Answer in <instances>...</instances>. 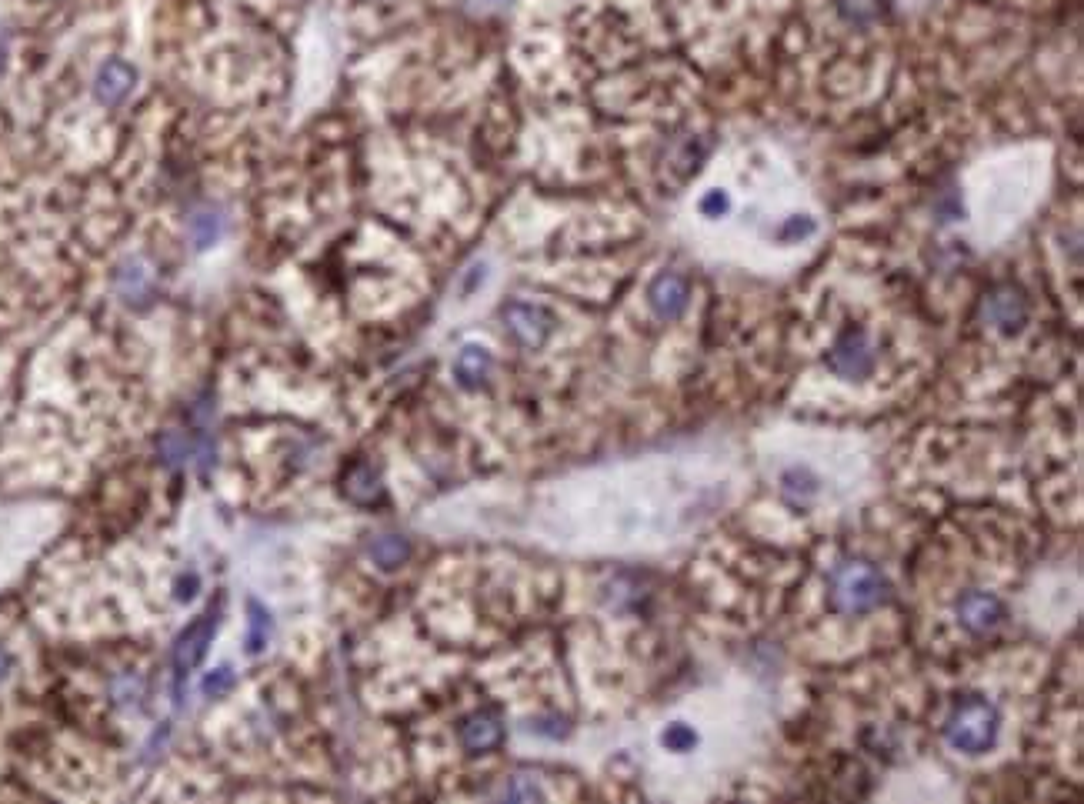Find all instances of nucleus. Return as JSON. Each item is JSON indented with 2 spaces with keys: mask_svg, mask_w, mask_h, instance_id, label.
Segmentation results:
<instances>
[{
  "mask_svg": "<svg viewBox=\"0 0 1084 804\" xmlns=\"http://www.w3.org/2000/svg\"><path fill=\"white\" fill-rule=\"evenodd\" d=\"M1001 731V714L988 698H961L944 721V738L961 754H984L994 748Z\"/></svg>",
  "mask_w": 1084,
  "mask_h": 804,
  "instance_id": "obj_1",
  "label": "nucleus"
},
{
  "mask_svg": "<svg viewBox=\"0 0 1084 804\" xmlns=\"http://www.w3.org/2000/svg\"><path fill=\"white\" fill-rule=\"evenodd\" d=\"M888 598V581L871 561H844L831 578V604L844 614L874 611Z\"/></svg>",
  "mask_w": 1084,
  "mask_h": 804,
  "instance_id": "obj_2",
  "label": "nucleus"
},
{
  "mask_svg": "<svg viewBox=\"0 0 1084 804\" xmlns=\"http://www.w3.org/2000/svg\"><path fill=\"white\" fill-rule=\"evenodd\" d=\"M501 317H504L507 334H511L521 347H531V351H534V347H544V344H548V337L554 334V314L541 304L507 301Z\"/></svg>",
  "mask_w": 1084,
  "mask_h": 804,
  "instance_id": "obj_3",
  "label": "nucleus"
},
{
  "mask_svg": "<svg viewBox=\"0 0 1084 804\" xmlns=\"http://www.w3.org/2000/svg\"><path fill=\"white\" fill-rule=\"evenodd\" d=\"M217 631V614H204V618H197L191 628H184V634L177 638L174 644V681L177 688H184L187 674H191L197 664H201V658L207 654V644H211Z\"/></svg>",
  "mask_w": 1084,
  "mask_h": 804,
  "instance_id": "obj_4",
  "label": "nucleus"
},
{
  "mask_svg": "<svg viewBox=\"0 0 1084 804\" xmlns=\"http://www.w3.org/2000/svg\"><path fill=\"white\" fill-rule=\"evenodd\" d=\"M828 367L838 377H844V381H861V377H868L874 367V351H871L864 331H848L844 337H838V344H834L828 354Z\"/></svg>",
  "mask_w": 1084,
  "mask_h": 804,
  "instance_id": "obj_5",
  "label": "nucleus"
},
{
  "mask_svg": "<svg viewBox=\"0 0 1084 804\" xmlns=\"http://www.w3.org/2000/svg\"><path fill=\"white\" fill-rule=\"evenodd\" d=\"M954 614H958L961 628L971 634H991L1004 624V604H1001V598H994L988 591L961 594L958 604H954Z\"/></svg>",
  "mask_w": 1084,
  "mask_h": 804,
  "instance_id": "obj_6",
  "label": "nucleus"
},
{
  "mask_svg": "<svg viewBox=\"0 0 1084 804\" xmlns=\"http://www.w3.org/2000/svg\"><path fill=\"white\" fill-rule=\"evenodd\" d=\"M984 317H988V324H994L998 331L1004 334H1018L1024 321H1028V301H1024V294L1018 291V287H998V291L988 294V301H984Z\"/></svg>",
  "mask_w": 1084,
  "mask_h": 804,
  "instance_id": "obj_7",
  "label": "nucleus"
},
{
  "mask_svg": "<svg viewBox=\"0 0 1084 804\" xmlns=\"http://www.w3.org/2000/svg\"><path fill=\"white\" fill-rule=\"evenodd\" d=\"M688 297H691L688 281H684L681 274H674V271L658 274L648 287V304H651V311L661 317V321H678V317L684 314V307H688Z\"/></svg>",
  "mask_w": 1084,
  "mask_h": 804,
  "instance_id": "obj_8",
  "label": "nucleus"
},
{
  "mask_svg": "<svg viewBox=\"0 0 1084 804\" xmlns=\"http://www.w3.org/2000/svg\"><path fill=\"white\" fill-rule=\"evenodd\" d=\"M137 84V71L127 61H107L94 77V97L104 107H117L131 97Z\"/></svg>",
  "mask_w": 1084,
  "mask_h": 804,
  "instance_id": "obj_9",
  "label": "nucleus"
},
{
  "mask_svg": "<svg viewBox=\"0 0 1084 804\" xmlns=\"http://www.w3.org/2000/svg\"><path fill=\"white\" fill-rule=\"evenodd\" d=\"M504 741V724L494 711H477L461 724V744L471 754H487Z\"/></svg>",
  "mask_w": 1084,
  "mask_h": 804,
  "instance_id": "obj_10",
  "label": "nucleus"
},
{
  "mask_svg": "<svg viewBox=\"0 0 1084 804\" xmlns=\"http://www.w3.org/2000/svg\"><path fill=\"white\" fill-rule=\"evenodd\" d=\"M491 367H494V357L487 347L467 344V347H461V354H457V361H454V377L461 387H481L487 381V374H491Z\"/></svg>",
  "mask_w": 1084,
  "mask_h": 804,
  "instance_id": "obj_11",
  "label": "nucleus"
},
{
  "mask_svg": "<svg viewBox=\"0 0 1084 804\" xmlns=\"http://www.w3.org/2000/svg\"><path fill=\"white\" fill-rule=\"evenodd\" d=\"M344 494L354 504H374L384 494V488H381V478H377V471L371 468V464L357 461L354 468H347V474H344Z\"/></svg>",
  "mask_w": 1084,
  "mask_h": 804,
  "instance_id": "obj_12",
  "label": "nucleus"
},
{
  "mask_svg": "<svg viewBox=\"0 0 1084 804\" xmlns=\"http://www.w3.org/2000/svg\"><path fill=\"white\" fill-rule=\"evenodd\" d=\"M271 614H267L264 604L257 601H247V651L257 654L267 648V641H271Z\"/></svg>",
  "mask_w": 1084,
  "mask_h": 804,
  "instance_id": "obj_13",
  "label": "nucleus"
},
{
  "mask_svg": "<svg viewBox=\"0 0 1084 804\" xmlns=\"http://www.w3.org/2000/svg\"><path fill=\"white\" fill-rule=\"evenodd\" d=\"M407 554H411V544H407L404 538H397V534H384V538H377L371 544V558H374L377 568H384V571L401 568V564L407 561Z\"/></svg>",
  "mask_w": 1084,
  "mask_h": 804,
  "instance_id": "obj_14",
  "label": "nucleus"
},
{
  "mask_svg": "<svg viewBox=\"0 0 1084 804\" xmlns=\"http://www.w3.org/2000/svg\"><path fill=\"white\" fill-rule=\"evenodd\" d=\"M121 291L127 301H141V297L151 294V274L144 271L141 261H127L121 267Z\"/></svg>",
  "mask_w": 1084,
  "mask_h": 804,
  "instance_id": "obj_15",
  "label": "nucleus"
},
{
  "mask_svg": "<svg viewBox=\"0 0 1084 804\" xmlns=\"http://www.w3.org/2000/svg\"><path fill=\"white\" fill-rule=\"evenodd\" d=\"M217 237H221V217H217L214 211H197L191 217V241H194L197 251L211 247Z\"/></svg>",
  "mask_w": 1084,
  "mask_h": 804,
  "instance_id": "obj_16",
  "label": "nucleus"
},
{
  "mask_svg": "<svg viewBox=\"0 0 1084 804\" xmlns=\"http://www.w3.org/2000/svg\"><path fill=\"white\" fill-rule=\"evenodd\" d=\"M838 7H841V14L854 24L878 21V17L884 14V0H838Z\"/></svg>",
  "mask_w": 1084,
  "mask_h": 804,
  "instance_id": "obj_17",
  "label": "nucleus"
},
{
  "mask_svg": "<svg viewBox=\"0 0 1084 804\" xmlns=\"http://www.w3.org/2000/svg\"><path fill=\"white\" fill-rule=\"evenodd\" d=\"M664 748L671 751H691L694 744H698V734H694V728H688V724H668V731L661 734Z\"/></svg>",
  "mask_w": 1084,
  "mask_h": 804,
  "instance_id": "obj_18",
  "label": "nucleus"
},
{
  "mask_svg": "<svg viewBox=\"0 0 1084 804\" xmlns=\"http://www.w3.org/2000/svg\"><path fill=\"white\" fill-rule=\"evenodd\" d=\"M234 688V671L231 668H214L204 674L201 681V691L207 694V698H221V694H227Z\"/></svg>",
  "mask_w": 1084,
  "mask_h": 804,
  "instance_id": "obj_19",
  "label": "nucleus"
},
{
  "mask_svg": "<svg viewBox=\"0 0 1084 804\" xmlns=\"http://www.w3.org/2000/svg\"><path fill=\"white\" fill-rule=\"evenodd\" d=\"M501 794H504V798H511V801H541V791H537L534 784L524 781V778H514Z\"/></svg>",
  "mask_w": 1084,
  "mask_h": 804,
  "instance_id": "obj_20",
  "label": "nucleus"
},
{
  "mask_svg": "<svg viewBox=\"0 0 1084 804\" xmlns=\"http://www.w3.org/2000/svg\"><path fill=\"white\" fill-rule=\"evenodd\" d=\"M728 207H731L728 194H721V191H711V194L701 201V211H704V214H711V217H721L724 211H728Z\"/></svg>",
  "mask_w": 1084,
  "mask_h": 804,
  "instance_id": "obj_21",
  "label": "nucleus"
},
{
  "mask_svg": "<svg viewBox=\"0 0 1084 804\" xmlns=\"http://www.w3.org/2000/svg\"><path fill=\"white\" fill-rule=\"evenodd\" d=\"M808 234H814V221H808V217H804V221L801 217H791V221L781 227V237H808Z\"/></svg>",
  "mask_w": 1084,
  "mask_h": 804,
  "instance_id": "obj_22",
  "label": "nucleus"
},
{
  "mask_svg": "<svg viewBox=\"0 0 1084 804\" xmlns=\"http://www.w3.org/2000/svg\"><path fill=\"white\" fill-rule=\"evenodd\" d=\"M7 668H11V661H7V654H4V648H0V681H4V678H7Z\"/></svg>",
  "mask_w": 1084,
  "mask_h": 804,
  "instance_id": "obj_23",
  "label": "nucleus"
}]
</instances>
